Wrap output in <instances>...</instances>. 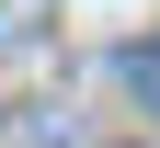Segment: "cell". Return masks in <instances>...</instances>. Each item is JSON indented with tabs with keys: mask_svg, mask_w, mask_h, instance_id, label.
I'll return each mask as SVG.
<instances>
[{
	"mask_svg": "<svg viewBox=\"0 0 160 148\" xmlns=\"http://www.w3.org/2000/svg\"><path fill=\"white\" fill-rule=\"evenodd\" d=\"M114 80H126V91L160 114V46H126V57H114Z\"/></svg>",
	"mask_w": 160,
	"mask_h": 148,
	"instance_id": "cell-1",
	"label": "cell"
}]
</instances>
